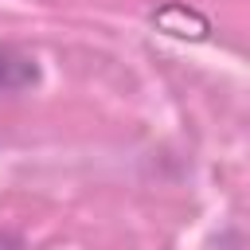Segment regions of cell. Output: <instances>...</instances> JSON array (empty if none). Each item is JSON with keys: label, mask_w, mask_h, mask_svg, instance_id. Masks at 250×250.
I'll use <instances>...</instances> for the list:
<instances>
[{"label": "cell", "mask_w": 250, "mask_h": 250, "mask_svg": "<svg viewBox=\"0 0 250 250\" xmlns=\"http://www.w3.org/2000/svg\"><path fill=\"white\" fill-rule=\"evenodd\" d=\"M0 250H16V242L12 238H0Z\"/></svg>", "instance_id": "2"}, {"label": "cell", "mask_w": 250, "mask_h": 250, "mask_svg": "<svg viewBox=\"0 0 250 250\" xmlns=\"http://www.w3.org/2000/svg\"><path fill=\"white\" fill-rule=\"evenodd\" d=\"M39 82V66L20 47H0V94H20Z\"/></svg>", "instance_id": "1"}]
</instances>
